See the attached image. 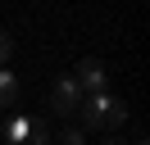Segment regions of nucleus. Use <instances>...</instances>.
<instances>
[{
  "instance_id": "nucleus-1",
  "label": "nucleus",
  "mask_w": 150,
  "mask_h": 145,
  "mask_svg": "<svg viewBox=\"0 0 150 145\" xmlns=\"http://www.w3.org/2000/svg\"><path fill=\"white\" fill-rule=\"evenodd\" d=\"M77 113H82V132H114V127L127 122V104H123V95H114V91L86 95Z\"/></svg>"
},
{
  "instance_id": "nucleus-2",
  "label": "nucleus",
  "mask_w": 150,
  "mask_h": 145,
  "mask_svg": "<svg viewBox=\"0 0 150 145\" xmlns=\"http://www.w3.org/2000/svg\"><path fill=\"white\" fill-rule=\"evenodd\" d=\"M82 100L86 95H82V86L73 82V72H64V77L50 86V113H55V118H73L77 109H82Z\"/></svg>"
},
{
  "instance_id": "nucleus-3",
  "label": "nucleus",
  "mask_w": 150,
  "mask_h": 145,
  "mask_svg": "<svg viewBox=\"0 0 150 145\" xmlns=\"http://www.w3.org/2000/svg\"><path fill=\"white\" fill-rule=\"evenodd\" d=\"M73 82L82 86V95H96V91H105L109 72H105L100 59H82V63H77V72H73Z\"/></svg>"
},
{
  "instance_id": "nucleus-4",
  "label": "nucleus",
  "mask_w": 150,
  "mask_h": 145,
  "mask_svg": "<svg viewBox=\"0 0 150 145\" xmlns=\"http://www.w3.org/2000/svg\"><path fill=\"white\" fill-rule=\"evenodd\" d=\"M14 100H18V77L9 72V63L0 68V109H14Z\"/></svg>"
},
{
  "instance_id": "nucleus-5",
  "label": "nucleus",
  "mask_w": 150,
  "mask_h": 145,
  "mask_svg": "<svg viewBox=\"0 0 150 145\" xmlns=\"http://www.w3.org/2000/svg\"><path fill=\"white\" fill-rule=\"evenodd\" d=\"M28 127H32V118H9V122H0V132H5L9 145H18L23 136H28Z\"/></svg>"
},
{
  "instance_id": "nucleus-6",
  "label": "nucleus",
  "mask_w": 150,
  "mask_h": 145,
  "mask_svg": "<svg viewBox=\"0 0 150 145\" xmlns=\"http://www.w3.org/2000/svg\"><path fill=\"white\" fill-rule=\"evenodd\" d=\"M18 145H50V136H46V127H41V118H32V127H28V136H23Z\"/></svg>"
},
{
  "instance_id": "nucleus-7",
  "label": "nucleus",
  "mask_w": 150,
  "mask_h": 145,
  "mask_svg": "<svg viewBox=\"0 0 150 145\" xmlns=\"http://www.w3.org/2000/svg\"><path fill=\"white\" fill-rule=\"evenodd\" d=\"M55 145H86V132H82V127H64Z\"/></svg>"
},
{
  "instance_id": "nucleus-8",
  "label": "nucleus",
  "mask_w": 150,
  "mask_h": 145,
  "mask_svg": "<svg viewBox=\"0 0 150 145\" xmlns=\"http://www.w3.org/2000/svg\"><path fill=\"white\" fill-rule=\"evenodd\" d=\"M9 59H14V36L5 32V27H0V68H5Z\"/></svg>"
},
{
  "instance_id": "nucleus-9",
  "label": "nucleus",
  "mask_w": 150,
  "mask_h": 145,
  "mask_svg": "<svg viewBox=\"0 0 150 145\" xmlns=\"http://www.w3.org/2000/svg\"><path fill=\"white\" fill-rule=\"evenodd\" d=\"M105 145H123V141H118V136H105Z\"/></svg>"
},
{
  "instance_id": "nucleus-10",
  "label": "nucleus",
  "mask_w": 150,
  "mask_h": 145,
  "mask_svg": "<svg viewBox=\"0 0 150 145\" xmlns=\"http://www.w3.org/2000/svg\"><path fill=\"white\" fill-rule=\"evenodd\" d=\"M132 145H150V141H146V136H137V141H132Z\"/></svg>"
}]
</instances>
